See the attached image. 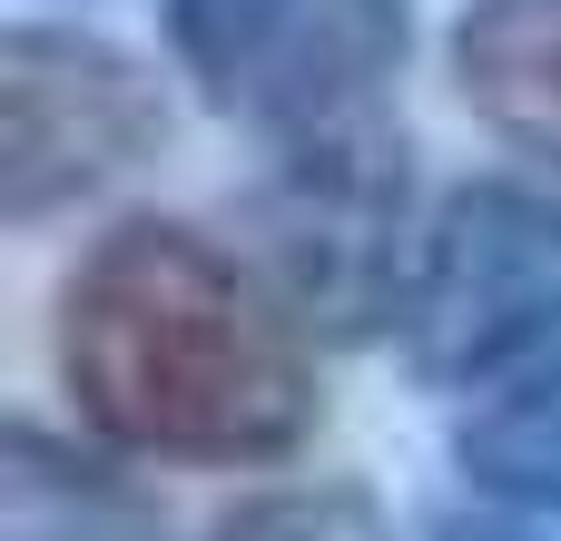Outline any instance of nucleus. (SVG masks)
I'll return each mask as SVG.
<instances>
[{"label":"nucleus","instance_id":"obj_2","mask_svg":"<svg viewBox=\"0 0 561 541\" xmlns=\"http://www.w3.org/2000/svg\"><path fill=\"white\" fill-rule=\"evenodd\" d=\"M394 335H404L414 384H444V394H483V384L552 365L561 355V197L513 187V177L454 187L414 237Z\"/></svg>","mask_w":561,"mask_h":541},{"label":"nucleus","instance_id":"obj_3","mask_svg":"<svg viewBox=\"0 0 561 541\" xmlns=\"http://www.w3.org/2000/svg\"><path fill=\"white\" fill-rule=\"evenodd\" d=\"M168 49L217 118L266 148L394 118V69L414 49L404 0H168Z\"/></svg>","mask_w":561,"mask_h":541},{"label":"nucleus","instance_id":"obj_9","mask_svg":"<svg viewBox=\"0 0 561 541\" xmlns=\"http://www.w3.org/2000/svg\"><path fill=\"white\" fill-rule=\"evenodd\" d=\"M217 541H394L385 513L345 483H316V493H276V503H247Z\"/></svg>","mask_w":561,"mask_h":541},{"label":"nucleus","instance_id":"obj_8","mask_svg":"<svg viewBox=\"0 0 561 541\" xmlns=\"http://www.w3.org/2000/svg\"><path fill=\"white\" fill-rule=\"evenodd\" d=\"M454 463L473 493L513 503V513H561V355L513 375L463 434H454Z\"/></svg>","mask_w":561,"mask_h":541},{"label":"nucleus","instance_id":"obj_1","mask_svg":"<svg viewBox=\"0 0 561 541\" xmlns=\"http://www.w3.org/2000/svg\"><path fill=\"white\" fill-rule=\"evenodd\" d=\"M59 384L118 453L207 473L286 463L325 414L286 286L178 217H128L69 266Z\"/></svg>","mask_w":561,"mask_h":541},{"label":"nucleus","instance_id":"obj_10","mask_svg":"<svg viewBox=\"0 0 561 541\" xmlns=\"http://www.w3.org/2000/svg\"><path fill=\"white\" fill-rule=\"evenodd\" d=\"M444 541H542V532H523V522H454Z\"/></svg>","mask_w":561,"mask_h":541},{"label":"nucleus","instance_id":"obj_7","mask_svg":"<svg viewBox=\"0 0 561 541\" xmlns=\"http://www.w3.org/2000/svg\"><path fill=\"white\" fill-rule=\"evenodd\" d=\"M0 541H168L158 503L89 463V453H59L49 434L10 424L0 444Z\"/></svg>","mask_w":561,"mask_h":541},{"label":"nucleus","instance_id":"obj_4","mask_svg":"<svg viewBox=\"0 0 561 541\" xmlns=\"http://www.w3.org/2000/svg\"><path fill=\"white\" fill-rule=\"evenodd\" d=\"M414 148L394 118L266 148V177L247 197L256 266L286 286V306L316 335H375L404 306L414 276Z\"/></svg>","mask_w":561,"mask_h":541},{"label":"nucleus","instance_id":"obj_6","mask_svg":"<svg viewBox=\"0 0 561 541\" xmlns=\"http://www.w3.org/2000/svg\"><path fill=\"white\" fill-rule=\"evenodd\" d=\"M454 99L561 177V0H473L454 30Z\"/></svg>","mask_w":561,"mask_h":541},{"label":"nucleus","instance_id":"obj_5","mask_svg":"<svg viewBox=\"0 0 561 541\" xmlns=\"http://www.w3.org/2000/svg\"><path fill=\"white\" fill-rule=\"evenodd\" d=\"M168 148L158 79L89 30L20 20L0 39V217L39 227Z\"/></svg>","mask_w":561,"mask_h":541}]
</instances>
